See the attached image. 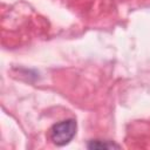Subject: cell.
Returning a JSON list of instances; mask_svg holds the SVG:
<instances>
[{
    "instance_id": "6da1fadb",
    "label": "cell",
    "mask_w": 150,
    "mask_h": 150,
    "mask_svg": "<svg viewBox=\"0 0 150 150\" xmlns=\"http://www.w3.org/2000/svg\"><path fill=\"white\" fill-rule=\"evenodd\" d=\"M76 121L73 118L55 123L50 128V139L57 146L67 145L76 134Z\"/></svg>"
},
{
    "instance_id": "7a4b0ae2",
    "label": "cell",
    "mask_w": 150,
    "mask_h": 150,
    "mask_svg": "<svg viewBox=\"0 0 150 150\" xmlns=\"http://www.w3.org/2000/svg\"><path fill=\"white\" fill-rule=\"evenodd\" d=\"M87 148L88 149H120V145L108 141L102 142L100 139H95V141L93 139L87 144Z\"/></svg>"
}]
</instances>
